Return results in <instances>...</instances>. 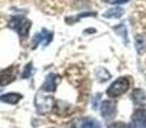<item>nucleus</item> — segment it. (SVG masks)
<instances>
[{
    "label": "nucleus",
    "mask_w": 146,
    "mask_h": 128,
    "mask_svg": "<svg viewBox=\"0 0 146 128\" xmlns=\"http://www.w3.org/2000/svg\"><path fill=\"white\" fill-rule=\"evenodd\" d=\"M9 28L14 30L21 37H26L30 32L31 28V22L27 19L26 17H22V15H15V17H12L8 23Z\"/></svg>",
    "instance_id": "obj_1"
},
{
    "label": "nucleus",
    "mask_w": 146,
    "mask_h": 128,
    "mask_svg": "<svg viewBox=\"0 0 146 128\" xmlns=\"http://www.w3.org/2000/svg\"><path fill=\"white\" fill-rule=\"evenodd\" d=\"M129 88V80L127 77H121L115 80L110 85V87L106 90V95L109 97H118V96L123 95L127 90Z\"/></svg>",
    "instance_id": "obj_2"
},
{
    "label": "nucleus",
    "mask_w": 146,
    "mask_h": 128,
    "mask_svg": "<svg viewBox=\"0 0 146 128\" xmlns=\"http://www.w3.org/2000/svg\"><path fill=\"white\" fill-rule=\"evenodd\" d=\"M100 111H101L103 118H105V119L114 118V115H115V113H117L115 104H114L113 101H110V100L103 101V104H101V106H100Z\"/></svg>",
    "instance_id": "obj_3"
},
{
    "label": "nucleus",
    "mask_w": 146,
    "mask_h": 128,
    "mask_svg": "<svg viewBox=\"0 0 146 128\" xmlns=\"http://www.w3.org/2000/svg\"><path fill=\"white\" fill-rule=\"evenodd\" d=\"M132 126L133 128H146V110L137 109L132 115Z\"/></svg>",
    "instance_id": "obj_4"
},
{
    "label": "nucleus",
    "mask_w": 146,
    "mask_h": 128,
    "mask_svg": "<svg viewBox=\"0 0 146 128\" xmlns=\"http://www.w3.org/2000/svg\"><path fill=\"white\" fill-rule=\"evenodd\" d=\"M15 68L14 67H9L7 69L0 72V86H5L9 85L10 82L15 80Z\"/></svg>",
    "instance_id": "obj_5"
},
{
    "label": "nucleus",
    "mask_w": 146,
    "mask_h": 128,
    "mask_svg": "<svg viewBox=\"0 0 146 128\" xmlns=\"http://www.w3.org/2000/svg\"><path fill=\"white\" fill-rule=\"evenodd\" d=\"M51 37H53V33L48 32L46 30H42L40 33H37V35L35 36V38H33V41H32V48L35 49L40 42H42V45L46 46L51 41Z\"/></svg>",
    "instance_id": "obj_6"
},
{
    "label": "nucleus",
    "mask_w": 146,
    "mask_h": 128,
    "mask_svg": "<svg viewBox=\"0 0 146 128\" xmlns=\"http://www.w3.org/2000/svg\"><path fill=\"white\" fill-rule=\"evenodd\" d=\"M58 80H59L58 76L49 74L48 77H46L45 82L42 83V87H41V90L46 91V92H53V91H55L56 85H58Z\"/></svg>",
    "instance_id": "obj_7"
},
{
    "label": "nucleus",
    "mask_w": 146,
    "mask_h": 128,
    "mask_svg": "<svg viewBox=\"0 0 146 128\" xmlns=\"http://www.w3.org/2000/svg\"><path fill=\"white\" fill-rule=\"evenodd\" d=\"M132 100H133V103L136 104V105H140V106L146 105V94H145V91L141 90V88H136V90H133V92H132Z\"/></svg>",
    "instance_id": "obj_8"
},
{
    "label": "nucleus",
    "mask_w": 146,
    "mask_h": 128,
    "mask_svg": "<svg viewBox=\"0 0 146 128\" xmlns=\"http://www.w3.org/2000/svg\"><path fill=\"white\" fill-rule=\"evenodd\" d=\"M21 99H22V95H21V94H17V92H9V94H5V95L0 96V101H1V103L12 104V105L17 104Z\"/></svg>",
    "instance_id": "obj_9"
},
{
    "label": "nucleus",
    "mask_w": 146,
    "mask_h": 128,
    "mask_svg": "<svg viewBox=\"0 0 146 128\" xmlns=\"http://www.w3.org/2000/svg\"><path fill=\"white\" fill-rule=\"evenodd\" d=\"M78 128H101L100 123L94 118H85L80 122V127Z\"/></svg>",
    "instance_id": "obj_10"
},
{
    "label": "nucleus",
    "mask_w": 146,
    "mask_h": 128,
    "mask_svg": "<svg viewBox=\"0 0 146 128\" xmlns=\"http://www.w3.org/2000/svg\"><path fill=\"white\" fill-rule=\"evenodd\" d=\"M122 14H123V9L119 7H115V8H111V9L106 10V12L104 13V17L105 18H119Z\"/></svg>",
    "instance_id": "obj_11"
},
{
    "label": "nucleus",
    "mask_w": 146,
    "mask_h": 128,
    "mask_svg": "<svg viewBox=\"0 0 146 128\" xmlns=\"http://www.w3.org/2000/svg\"><path fill=\"white\" fill-rule=\"evenodd\" d=\"M136 49L140 54L145 53L146 51V36L145 35H140L136 37Z\"/></svg>",
    "instance_id": "obj_12"
},
{
    "label": "nucleus",
    "mask_w": 146,
    "mask_h": 128,
    "mask_svg": "<svg viewBox=\"0 0 146 128\" xmlns=\"http://www.w3.org/2000/svg\"><path fill=\"white\" fill-rule=\"evenodd\" d=\"M109 128H133V126L128 123H123V122H115V123H111Z\"/></svg>",
    "instance_id": "obj_13"
},
{
    "label": "nucleus",
    "mask_w": 146,
    "mask_h": 128,
    "mask_svg": "<svg viewBox=\"0 0 146 128\" xmlns=\"http://www.w3.org/2000/svg\"><path fill=\"white\" fill-rule=\"evenodd\" d=\"M31 73H32V64L28 63L25 67V70H23V73H22V78H30Z\"/></svg>",
    "instance_id": "obj_14"
},
{
    "label": "nucleus",
    "mask_w": 146,
    "mask_h": 128,
    "mask_svg": "<svg viewBox=\"0 0 146 128\" xmlns=\"http://www.w3.org/2000/svg\"><path fill=\"white\" fill-rule=\"evenodd\" d=\"M103 1L108 3V4H124L128 0H103Z\"/></svg>",
    "instance_id": "obj_15"
}]
</instances>
